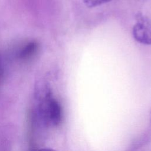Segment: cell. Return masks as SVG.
I'll return each mask as SVG.
<instances>
[{"instance_id": "1", "label": "cell", "mask_w": 151, "mask_h": 151, "mask_svg": "<svg viewBox=\"0 0 151 151\" xmlns=\"http://www.w3.org/2000/svg\"><path fill=\"white\" fill-rule=\"evenodd\" d=\"M37 113L40 119L46 124L57 126L62 118V111L60 103L46 92L42 96H38Z\"/></svg>"}, {"instance_id": "2", "label": "cell", "mask_w": 151, "mask_h": 151, "mask_svg": "<svg viewBox=\"0 0 151 151\" xmlns=\"http://www.w3.org/2000/svg\"><path fill=\"white\" fill-rule=\"evenodd\" d=\"M136 19L132 31L134 38L142 44L151 45V21L140 12L137 13Z\"/></svg>"}, {"instance_id": "3", "label": "cell", "mask_w": 151, "mask_h": 151, "mask_svg": "<svg viewBox=\"0 0 151 151\" xmlns=\"http://www.w3.org/2000/svg\"><path fill=\"white\" fill-rule=\"evenodd\" d=\"M38 44L35 41H31L27 44L19 51L18 57L22 60L31 58L38 50Z\"/></svg>"}, {"instance_id": "4", "label": "cell", "mask_w": 151, "mask_h": 151, "mask_svg": "<svg viewBox=\"0 0 151 151\" xmlns=\"http://www.w3.org/2000/svg\"><path fill=\"white\" fill-rule=\"evenodd\" d=\"M112 0H83L85 5L88 8H93L99 6L104 3L109 2Z\"/></svg>"}, {"instance_id": "5", "label": "cell", "mask_w": 151, "mask_h": 151, "mask_svg": "<svg viewBox=\"0 0 151 151\" xmlns=\"http://www.w3.org/2000/svg\"><path fill=\"white\" fill-rule=\"evenodd\" d=\"M4 75V65H3L2 60L0 56V83H1V81L3 79Z\"/></svg>"}, {"instance_id": "6", "label": "cell", "mask_w": 151, "mask_h": 151, "mask_svg": "<svg viewBox=\"0 0 151 151\" xmlns=\"http://www.w3.org/2000/svg\"><path fill=\"white\" fill-rule=\"evenodd\" d=\"M34 151H55L53 149H48V148H44V149H38L36 150H34Z\"/></svg>"}]
</instances>
